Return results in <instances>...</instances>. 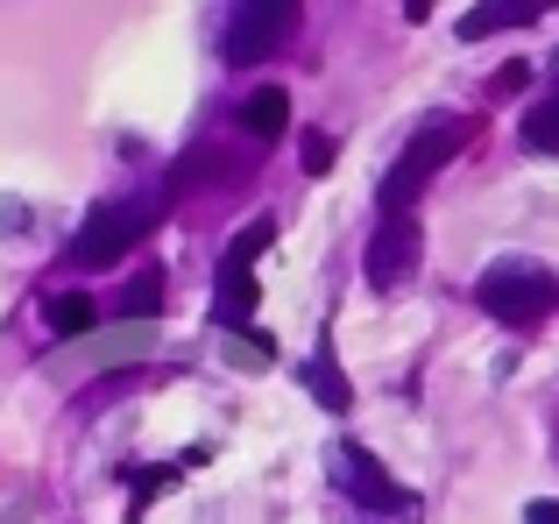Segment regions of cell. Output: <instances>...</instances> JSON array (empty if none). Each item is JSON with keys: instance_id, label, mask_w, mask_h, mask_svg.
I'll use <instances>...</instances> for the list:
<instances>
[{"instance_id": "obj_17", "label": "cell", "mask_w": 559, "mask_h": 524, "mask_svg": "<svg viewBox=\"0 0 559 524\" xmlns=\"http://www.w3.org/2000/svg\"><path fill=\"white\" fill-rule=\"evenodd\" d=\"M524 79H532V64H503V71H496V93H518Z\"/></svg>"}, {"instance_id": "obj_15", "label": "cell", "mask_w": 559, "mask_h": 524, "mask_svg": "<svg viewBox=\"0 0 559 524\" xmlns=\"http://www.w3.org/2000/svg\"><path fill=\"white\" fill-rule=\"evenodd\" d=\"M270 241H276V227H270V221H248V227H241V241L227 249V262H219V270H255V255L270 249Z\"/></svg>"}, {"instance_id": "obj_3", "label": "cell", "mask_w": 559, "mask_h": 524, "mask_svg": "<svg viewBox=\"0 0 559 524\" xmlns=\"http://www.w3.org/2000/svg\"><path fill=\"white\" fill-rule=\"evenodd\" d=\"M156 213H164V199H121V206H99L93 221L79 227V241H71V262H79V270H107V262H121L128 241H142L156 227Z\"/></svg>"}, {"instance_id": "obj_9", "label": "cell", "mask_w": 559, "mask_h": 524, "mask_svg": "<svg viewBox=\"0 0 559 524\" xmlns=\"http://www.w3.org/2000/svg\"><path fill=\"white\" fill-rule=\"evenodd\" d=\"M538 0H489V8H467L461 14V43H481V36H496V28H524V22H538Z\"/></svg>"}, {"instance_id": "obj_13", "label": "cell", "mask_w": 559, "mask_h": 524, "mask_svg": "<svg viewBox=\"0 0 559 524\" xmlns=\"http://www.w3.org/2000/svg\"><path fill=\"white\" fill-rule=\"evenodd\" d=\"M248 312H255V276H248V270H219V319L241 326Z\"/></svg>"}, {"instance_id": "obj_14", "label": "cell", "mask_w": 559, "mask_h": 524, "mask_svg": "<svg viewBox=\"0 0 559 524\" xmlns=\"http://www.w3.org/2000/svg\"><path fill=\"white\" fill-rule=\"evenodd\" d=\"M121 312L135 319V326H150V312H164V270H142L135 284H128V298H121Z\"/></svg>"}, {"instance_id": "obj_4", "label": "cell", "mask_w": 559, "mask_h": 524, "mask_svg": "<svg viewBox=\"0 0 559 524\" xmlns=\"http://www.w3.org/2000/svg\"><path fill=\"white\" fill-rule=\"evenodd\" d=\"M290 36H298V8L290 0H276V8H234L227 14V64H262Z\"/></svg>"}, {"instance_id": "obj_2", "label": "cell", "mask_w": 559, "mask_h": 524, "mask_svg": "<svg viewBox=\"0 0 559 524\" xmlns=\"http://www.w3.org/2000/svg\"><path fill=\"white\" fill-rule=\"evenodd\" d=\"M475 305L489 319H503V326H538L552 312V276L538 262H496L475 284Z\"/></svg>"}, {"instance_id": "obj_18", "label": "cell", "mask_w": 559, "mask_h": 524, "mask_svg": "<svg viewBox=\"0 0 559 524\" xmlns=\"http://www.w3.org/2000/svg\"><path fill=\"white\" fill-rule=\"evenodd\" d=\"M524 524H559V503H546V497L524 503Z\"/></svg>"}, {"instance_id": "obj_8", "label": "cell", "mask_w": 559, "mask_h": 524, "mask_svg": "<svg viewBox=\"0 0 559 524\" xmlns=\"http://www.w3.org/2000/svg\"><path fill=\"white\" fill-rule=\"evenodd\" d=\"M241 128L255 142H276L290 128V93H284V85H255V93L241 99Z\"/></svg>"}, {"instance_id": "obj_1", "label": "cell", "mask_w": 559, "mask_h": 524, "mask_svg": "<svg viewBox=\"0 0 559 524\" xmlns=\"http://www.w3.org/2000/svg\"><path fill=\"white\" fill-rule=\"evenodd\" d=\"M461 142H467L461 114H432V121L404 142V156L390 164V178H382V213H411V206H418V192L439 178V164H447Z\"/></svg>"}, {"instance_id": "obj_12", "label": "cell", "mask_w": 559, "mask_h": 524, "mask_svg": "<svg viewBox=\"0 0 559 524\" xmlns=\"http://www.w3.org/2000/svg\"><path fill=\"white\" fill-rule=\"evenodd\" d=\"M518 135H524V150H532V156H559V93H552V99H538V107L524 114Z\"/></svg>"}, {"instance_id": "obj_6", "label": "cell", "mask_w": 559, "mask_h": 524, "mask_svg": "<svg viewBox=\"0 0 559 524\" xmlns=\"http://www.w3.org/2000/svg\"><path fill=\"white\" fill-rule=\"evenodd\" d=\"M142 347H150V326H114L107 341H79V347H64L57 376H79V369H114V361H135Z\"/></svg>"}, {"instance_id": "obj_16", "label": "cell", "mask_w": 559, "mask_h": 524, "mask_svg": "<svg viewBox=\"0 0 559 524\" xmlns=\"http://www.w3.org/2000/svg\"><path fill=\"white\" fill-rule=\"evenodd\" d=\"M305 170H333V135H305Z\"/></svg>"}, {"instance_id": "obj_11", "label": "cell", "mask_w": 559, "mask_h": 524, "mask_svg": "<svg viewBox=\"0 0 559 524\" xmlns=\"http://www.w3.org/2000/svg\"><path fill=\"white\" fill-rule=\"evenodd\" d=\"M43 319H50V333H71V341H79V333L99 319V305L79 298V290H57V298H43Z\"/></svg>"}, {"instance_id": "obj_10", "label": "cell", "mask_w": 559, "mask_h": 524, "mask_svg": "<svg viewBox=\"0 0 559 524\" xmlns=\"http://www.w3.org/2000/svg\"><path fill=\"white\" fill-rule=\"evenodd\" d=\"M305 390H312L326 412H347V404H355V383L341 376V361H333V355H319L312 369H305Z\"/></svg>"}, {"instance_id": "obj_5", "label": "cell", "mask_w": 559, "mask_h": 524, "mask_svg": "<svg viewBox=\"0 0 559 524\" xmlns=\"http://www.w3.org/2000/svg\"><path fill=\"white\" fill-rule=\"evenodd\" d=\"M369 284L376 290H396L411 270H418V213H382V227H376V241H369Z\"/></svg>"}, {"instance_id": "obj_7", "label": "cell", "mask_w": 559, "mask_h": 524, "mask_svg": "<svg viewBox=\"0 0 559 524\" xmlns=\"http://www.w3.org/2000/svg\"><path fill=\"white\" fill-rule=\"evenodd\" d=\"M341 489H347L355 503H369V511H382V503H396L390 475L376 468V454H369V446H341Z\"/></svg>"}]
</instances>
